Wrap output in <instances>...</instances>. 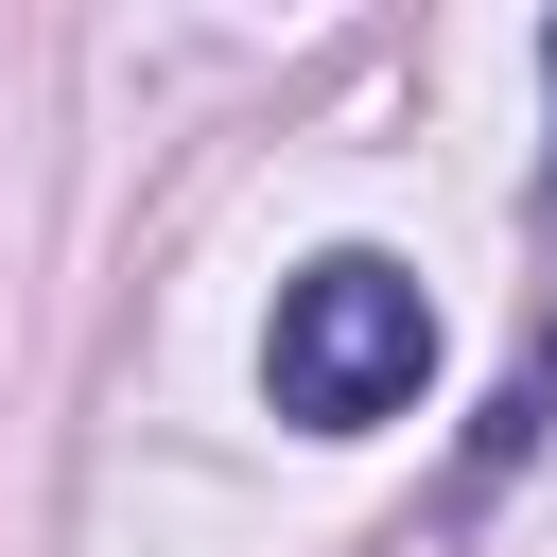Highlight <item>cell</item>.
Here are the masks:
<instances>
[{"label":"cell","instance_id":"obj_1","mask_svg":"<svg viewBox=\"0 0 557 557\" xmlns=\"http://www.w3.org/2000/svg\"><path fill=\"white\" fill-rule=\"evenodd\" d=\"M261 383H278L296 435L400 418V400L435 383V296H418V261H383V244L296 261V278H278V331H261Z\"/></svg>","mask_w":557,"mask_h":557},{"label":"cell","instance_id":"obj_2","mask_svg":"<svg viewBox=\"0 0 557 557\" xmlns=\"http://www.w3.org/2000/svg\"><path fill=\"white\" fill-rule=\"evenodd\" d=\"M540 70H557V35H540ZM540 209H557V157H540Z\"/></svg>","mask_w":557,"mask_h":557}]
</instances>
